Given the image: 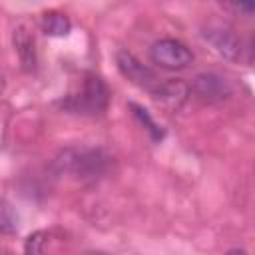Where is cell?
<instances>
[{"label": "cell", "mask_w": 255, "mask_h": 255, "mask_svg": "<svg viewBox=\"0 0 255 255\" xmlns=\"http://www.w3.org/2000/svg\"><path fill=\"white\" fill-rule=\"evenodd\" d=\"M112 155L98 145H70L62 149L52 167L58 175H68L78 181H96L108 173Z\"/></svg>", "instance_id": "cell-1"}, {"label": "cell", "mask_w": 255, "mask_h": 255, "mask_svg": "<svg viewBox=\"0 0 255 255\" xmlns=\"http://www.w3.org/2000/svg\"><path fill=\"white\" fill-rule=\"evenodd\" d=\"M110 88L102 76L90 72L84 76V82L76 94L60 100L64 112L80 116H102L110 106Z\"/></svg>", "instance_id": "cell-2"}, {"label": "cell", "mask_w": 255, "mask_h": 255, "mask_svg": "<svg viewBox=\"0 0 255 255\" xmlns=\"http://www.w3.org/2000/svg\"><path fill=\"white\" fill-rule=\"evenodd\" d=\"M149 60L161 70L179 72V70H187L193 64L195 56L191 48L181 40L159 38L149 46Z\"/></svg>", "instance_id": "cell-3"}, {"label": "cell", "mask_w": 255, "mask_h": 255, "mask_svg": "<svg viewBox=\"0 0 255 255\" xmlns=\"http://www.w3.org/2000/svg\"><path fill=\"white\" fill-rule=\"evenodd\" d=\"M203 38L205 42L227 62H241L245 58V50L249 52V60H251V44L245 48L243 46V40L229 28V26H223V24H209L203 28Z\"/></svg>", "instance_id": "cell-4"}, {"label": "cell", "mask_w": 255, "mask_h": 255, "mask_svg": "<svg viewBox=\"0 0 255 255\" xmlns=\"http://www.w3.org/2000/svg\"><path fill=\"white\" fill-rule=\"evenodd\" d=\"M116 66H118L120 74L129 84H133L135 88L147 92L149 96L155 92V88L161 82V78L155 74V70H151L147 64H143L135 54H131L126 48H122V50L116 52Z\"/></svg>", "instance_id": "cell-5"}, {"label": "cell", "mask_w": 255, "mask_h": 255, "mask_svg": "<svg viewBox=\"0 0 255 255\" xmlns=\"http://www.w3.org/2000/svg\"><path fill=\"white\" fill-rule=\"evenodd\" d=\"M189 92L203 104H219L231 98L233 88L229 80L217 72H199L191 78Z\"/></svg>", "instance_id": "cell-6"}, {"label": "cell", "mask_w": 255, "mask_h": 255, "mask_svg": "<svg viewBox=\"0 0 255 255\" xmlns=\"http://www.w3.org/2000/svg\"><path fill=\"white\" fill-rule=\"evenodd\" d=\"M189 82L181 78H161L159 86L151 94V98L167 112H179L189 100Z\"/></svg>", "instance_id": "cell-7"}, {"label": "cell", "mask_w": 255, "mask_h": 255, "mask_svg": "<svg viewBox=\"0 0 255 255\" xmlns=\"http://www.w3.org/2000/svg\"><path fill=\"white\" fill-rule=\"evenodd\" d=\"M12 46L20 60V68L26 74H32L38 70V52H36V40L32 32L26 26H16L12 30Z\"/></svg>", "instance_id": "cell-8"}, {"label": "cell", "mask_w": 255, "mask_h": 255, "mask_svg": "<svg viewBox=\"0 0 255 255\" xmlns=\"http://www.w3.org/2000/svg\"><path fill=\"white\" fill-rule=\"evenodd\" d=\"M40 30L52 38H66L72 32L70 18L60 10H48L40 18Z\"/></svg>", "instance_id": "cell-9"}, {"label": "cell", "mask_w": 255, "mask_h": 255, "mask_svg": "<svg viewBox=\"0 0 255 255\" xmlns=\"http://www.w3.org/2000/svg\"><path fill=\"white\" fill-rule=\"evenodd\" d=\"M128 108L131 110V116L139 122V126L147 131V135L151 137V141H153V143H161L163 137H165V129H163V126L157 124V122L153 120V116H151L141 104H137V102H129Z\"/></svg>", "instance_id": "cell-10"}, {"label": "cell", "mask_w": 255, "mask_h": 255, "mask_svg": "<svg viewBox=\"0 0 255 255\" xmlns=\"http://www.w3.org/2000/svg\"><path fill=\"white\" fill-rule=\"evenodd\" d=\"M20 225V215L16 211V207L6 201L0 199V231L2 233H16Z\"/></svg>", "instance_id": "cell-11"}, {"label": "cell", "mask_w": 255, "mask_h": 255, "mask_svg": "<svg viewBox=\"0 0 255 255\" xmlns=\"http://www.w3.org/2000/svg\"><path fill=\"white\" fill-rule=\"evenodd\" d=\"M46 241H48V231H34L32 235H28V239L24 243V253L26 255H44Z\"/></svg>", "instance_id": "cell-12"}, {"label": "cell", "mask_w": 255, "mask_h": 255, "mask_svg": "<svg viewBox=\"0 0 255 255\" xmlns=\"http://www.w3.org/2000/svg\"><path fill=\"white\" fill-rule=\"evenodd\" d=\"M221 6H223V10H229V12L241 14V16H251L255 12L253 2H223Z\"/></svg>", "instance_id": "cell-13"}, {"label": "cell", "mask_w": 255, "mask_h": 255, "mask_svg": "<svg viewBox=\"0 0 255 255\" xmlns=\"http://www.w3.org/2000/svg\"><path fill=\"white\" fill-rule=\"evenodd\" d=\"M225 255H249V253H247L243 247H233V249H229Z\"/></svg>", "instance_id": "cell-14"}, {"label": "cell", "mask_w": 255, "mask_h": 255, "mask_svg": "<svg viewBox=\"0 0 255 255\" xmlns=\"http://www.w3.org/2000/svg\"><path fill=\"white\" fill-rule=\"evenodd\" d=\"M4 88H6V80H4V76L0 74V96L4 94Z\"/></svg>", "instance_id": "cell-15"}, {"label": "cell", "mask_w": 255, "mask_h": 255, "mask_svg": "<svg viewBox=\"0 0 255 255\" xmlns=\"http://www.w3.org/2000/svg\"><path fill=\"white\" fill-rule=\"evenodd\" d=\"M86 255H112V253H106V251H90Z\"/></svg>", "instance_id": "cell-16"}]
</instances>
